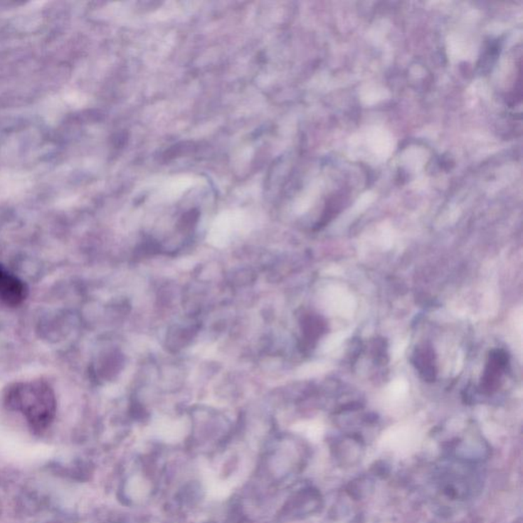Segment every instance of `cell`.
<instances>
[{
  "label": "cell",
  "instance_id": "6da1fadb",
  "mask_svg": "<svg viewBox=\"0 0 523 523\" xmlns=\"http://www.w3.org/2000/svg\"><path fill=\"white\" fill-rule=\"evenodd\" d=\"M6 404L20 412L36 430H43L55 418L56 401L51 386L41 381L19 382L8 389Z\"/></svg>",
  "mask_w": 523,
  "mask_h": 523
},
{
  "label": "cell",
  "instance_id": "7a4b0ae2",
  "mask_svg": "<svg viewBox=\"0 0 523 523\" xmlns=\"http://www.w3.org/2000/svg\"><path fill=\"white\" fill-rule=\"evenodd\" d=\"M27 295L25 283L0 265V301L8 306L16 307L25 301Z\"/></svg>",
  "mask_w": 523,
  "mask_h": 523
},
{
  "label": "cell",
  "instance_id": "3957f363",
  "mask_svg": "<svg viewBox=\"0 0 523 523\" xmlns=\"http://www.w3.org/2000/svg\"><path fill=\"white\" fill-rule=\"evenodd\" d=\"M507 355L503 351H495L490 357L489 364L485 369L482 386L485 391L492 393L499 386V381L507 365Z\"/></svg>",
  "mask_w": 523,
  "mask_h": 523
},
{
  "label": "cell",
  "instance_id": "277c9868",
  "mask_svg": "<svg viewBox=\"0 0 523 523\" xmlns=\"http://www.w3.org/2000/svg\"><path fill=\"white\" fill-rule=\"evenodd\" d=\"M413 363L423 379L433 381L435 379V355L429 347H419L413 356Z\"/></svg>",
  "mask_w": 523,
  "mask_h": 523
}]
</instances>
